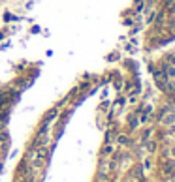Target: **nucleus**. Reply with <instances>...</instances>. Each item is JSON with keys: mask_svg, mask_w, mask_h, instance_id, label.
I'll list each match as a JSON object with an SVG mask.
<instances>
[{"mask_svg": "<svg viewBox=\"0 0 175 182\" xmlns=\"http://www.w3.org/2000/svg\"><path fill=\"white\" fill-rule=\"evenodd\" d=\"M171 156H173V158H175V146H173V148H171Z\"/></svg>", "mask_w": 175, "mask_h": 182, "instance_id": "7", "label": "nucleus"}, {"mask_svg": "<svg viewBox=\"0 0 175 182\" xmlns=\"http://www.w3.org/2000/svg\"><path fill=\"white\" fill-rule=\"evenodd\" d=\"M164 173H166V175H170V173H173V163H166V165H164Z\"/></svg>", "mask_w": 175, "mask_h": 182, "instance_id": "3", "label": "nucleus"}, {"mask_svg": "<svg viewBox=\"0 0 175 182\" xmlns=\"http://www.w3.org/2000/svg\"><path fill=\"white\" fill-rule=\"evenodd\" d=\"M173 122H175V113H168V115H162V124L170 126V124H173Z\"/></svg>", "mask_w": 175, "mask_h": 182, "instance_id": "2", "label": "nucleus"}, {"mask_svg": "<svg viewBox=\"0 0 175 182\" xmlns=\"http://www.w3.org/2000/svg\"><path fill=\"white\" fill-rule=\"evenodd\" d=\"M164 77L173 81L175 79V66H164Z\"/></svg>", "mask_w": 175, "mask_h": 182, "instance_id": "1", "label": "nucleus"}, {"mask_svg": "<svg viewBox=\"0 0 175 182\" xmlns=\"http://www.w3.org/2000/svg\"><path fill=\"white\" fill-rule=\"evenodd\" d=\"M173 103H175V96H173Z\"/></svg>", "mask_w": 175, "mask_h": 182, "instance_id": "8", "label": "nucleus"}, {"mask_svg": "<svg viewBox=\"0 0 175 182\" xmlns=\"http://www.w3.org/2000/svg\"><path fill=\"white\" fill-rule=\"evenodd\" d=\"M171 28L175 30V17H173V21H171Z\"/></svg>", "mask_w": 175, "mask_h": 182, "instance_id": "6", "label": "nucleus"}, {"mask_svg": "<svg viewBox=\"0 0 175 182\" xmlns=\"http://www.w3.org/2000/svg\"><path fill=\"white\" fill-rule=\"evenodd\" d=\"M155 146H156V145H155V143H152V141H151V143L147 145V148H149V150H151V152H152V150H155Z\"/></svg>", "mask_w": 175, "mask_h": 182, "instance_id": "5", "label": "nucleus"}, {"mask_svg": "<svg viewBox=\"0 0 175 182\" xmlns=\"http://www.w3.org/2000/svg\"><path fill=\"white\" fill-rule=\"evenodd\" d=\"M168 60H170L171 66H175V55H170V57H168Z\"/></svg>", "mask_w": 175, "mask_h": 182, "instance_id": "4", "label": "nucleus"}]
</instances>
